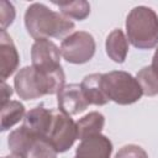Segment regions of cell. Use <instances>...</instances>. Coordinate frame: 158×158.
<instances>
[{
  "label": "cell",
  "mask_w": 158,
  "mask_h": 158,
  "mask_svg": "<svg viewBox=\"0 0 158 158\" xmlns=\"http://www.w3.org/2000/svg\"><path fill=\"white\" fill-rule=\"evenodd\" d=\"M25 26L28 35L36 41L48 40L49 37L62 38L75 27L72 20L41 2H33L26 9Z\"/></svg>",
  "instance_id": "obj_1"
},
{
  "label": "cell",
  "mask_w": 158,
  "mask_h": 158,
  "mask_svg": "<svg viewBox=\"0 0 158 158\" xmlns=\"http://www.w3.org/2000/svg\"><path fill=\"white\" fill-rule=\"evenodd\" d=\"M65 83L63 68L54 72H40L36 68L23 67L14 79L16 94L22 100H35L43 95L58 94Z\"/></svg>",
  "instance_id": "obj_2"
},
{
  "label": "cell",
  "mask_w": 158,
  "mask_h": 158,
  "mask_svg": "<svg viewBox=\"0 0 158 158\" xmlns=\"http://www.w3.org/2000/svg\"><path fill=\"white\" fill-rule=\"evenodd\" d=\"M128 42L138 49H151L158 44V16L151 7L136 6L126 17Z\"/></svg>",
  "instance_id": "obj_3"
},
{
  "label": "cell",
  "mask_w": 158,
  "mask_h": 158,
  "mask_svg": "<svg viewBox=\"0 0 158 158\" xmlns=\"http://www.w3.org/2000/svg\"><path fill=\"white\" fill-rule=\"evenodd\" d=\"M101 85L107 99L118 105L135 104L143 95L137 79L123 70H112L102 74Z\"/></svg>",
  "instance_id": "obj_4"
},
{
  "label": "cell",
  "mask_w": 158,
  "mask_h": 158,
  "mask_svg": "<svg viewBox=\"0 0 158 158\" xmlns=\"http://www.w3.org/2000/svg\"><path fill=\"white\" fill-rule=\"evenodd\" d=\"M7 144L21 158H57L58 154L48 138L33 135L22 126L9 135Z\"/></svg>",
  "instance_id": "obj_5"
},
{
  "label": "cell",
  "mask_w": 158,
  "mask_h": 158,
  "mask_svg": "<svg viewBox=\"0 0 158 158\" xmlns=\"http://www.w3.org/2000/svg\"><path fill=\"white\" fill-rule=\"evenodd\" d=\"M94 37L85 31H77L67 36L60 43L62 57L72 64H84L95 54Z\"/></svg>",
  "instance_id": "obj_6"
},
{
  "label": "cell",
  "mask_w": 158,
  "mask_h": 158,
  "mask_svg": "<svg viewBox=\"0 0 158 158\" xmlns=\"http://www.w3.org/2000/svg\"><path fill=\"white\" fill-rule=\"evenodd\" d=\"M48 139L58 153L67 152L78 139L77 122L60 110L54 111Z\"/></svg>",
  "instance_id": "obj_7"
},
{
  "label": "cell",
  "mask_w": 158,
  "mask_h": 158,
  "mask_svg": "<svg viewBox=\"0 0 158 158\" xmlns=\"http://www.w3.org/2000/svg\"><path fill=\"white\" fill-rule=\"evenodd\" d=\"M60 48L49 40H37L31 48L32 67L40 72H54L60 65Z\"/></svg>",
  "instance_id": "obj_8"
},
{
  "label": "cell",
  "mask_w": 158,
  "mask_h": 158,
  "mask_svg": "<svg viewBox=\"0 0 158 158\" xmlns=\"http://www.w3.org/2000/svg\"><path fill=\"white\" fill-rule=\"evenodd\" d=\"M58 110L62 112L73 116L78 115L86 110L89 106L88 100L85 99L81 86L79 84H68L57 94Z\"/></svg>",
  "instance_id": "obj_9"
},
{
  "label": "cell",
  "mask_w": 158,
  "mask_h": 158,
  "mask_svg": "<svg viewBox=\"0 0 158 158\" xmlns=\"http://www.w3.org/2000/svg\"><path fill=\"white\" fill-rule=\"evenodd\" d=\"M53 114L54 111L46 109L43 105H38L26 112L22 127L33 135L48 138L53 122Z\"/></svg>",
  "instance_id": "obj_10"
},
{
  "label": "cell",
  "mask_w": 158,
  "mask_h": 158,
  "mask_svg": "<svg viewBox=\"0 0 158 158\" xmlns=\"http://www.w3.org/2000/svg\"><path fill=\"white\" fill-rule=\"evenodd\" d=\"M112 153V142L99 133L88 137L80 142L75 149L74 158H110Z\"/></svg>",
  "instance_id": "obj_11"
},
{
  "label": "cell",
  "mask_w": 158,
  "mask_h": 158,
  "mask_svg": "<svg viewBox=\"0 0 158 158\" xmlns=\"http://www.w3.org/2000/svg\"><path fill=\"white\" fill-rule=\"evenodd\" d=\"M0 78L1 81H5L10 75H12L20 64L19 52L11 40V37L6 33V31H1L0 33Z\"/></svg>",
  "instance_id": "obj_12"
},
{
  "label": "cell",
  "mask_w": 158,
  "mask_h": 158,
  "mask_svg": "<svg viewBox=\"0 0 158 158\" xmlns=\"http://www.w3.org/2000/svg\"><path fill=\"white\" fill-rule=\"evenodd\" d=\"M101 77H102V74H100V73L89 74L83 79V81L80 84L83 94H84L85 99L88 100L89 105L102 106L110 101L104 93V89L101 85Z\"/></svg>",
  "instance_id": "obj_13"
},
{
  "label": "cell",
  "mask_w": 158,
  "mask_h": 158,
  "mask_svg": "<svg viewBox=\"0 0 158 158\" xmlns=\"http://www.w3.org/2000/svg\"><path fill=\"white\" fill-rule=\"evenodd\" d=\"M106 54L115 63H123L128 53V40L122 30L116 28L109 33L105 42Z\"/></svg>",
  "instance_id": "obj_14"
},
{
  "label": "cell",
  "mask_w": 158,
  "mask_h": 158,
  "mask_svg": "<svg viewBox=\"0 0 158 158\" xmlns=\"http://www.w3.org/2000/svg\"><path fill=\"white\" fill-rule=\"evenodd\" d=\"M105 126V117L98 111H93L83 116L77 121L78 128V139L83 141L88 137L101 133Z\"/></svg>",
  "instance_id": "obj_15"
},
{
  "label": "cell",
  "mask_w": 158,
  "mask_h": 158,
  "mask_svg": "<svg viewBox=\"0 0 158 158\" xmlns=\"http://www.w3.org/2000/svg\"><path fill=\"white\" fill-rule=\"evenodd\" d=\"M25 106L20 101L10 100L6 104L1 105V122H0V130L7 131L16 123H19L21 120L25 118Z\"/></svg>",
  "instance_id": "obj_16"
},
{
  "label": "cell",
  "mask_w": 158,
  "mask_h": 158,
  "mask_svg": "<svg viewBox=\"0 0 158 158\" xmlns=\"http://www.w3.org/2000/svg\"><path fill=\"white\" fill-rule=\"evenodd\" d=\"M60 10V14L67 19H74L78 21L85 20L90 14V4L85 0L75 1H64V2H53Z\"/></svg>",
  "instance_id": "obj_17"
},
{
  "label": "cell",
  "mask_w": 158,
  "mask_h": 158,
  "mask_svg": "<svg viewBox=\"0 0 158 158\" xmlns=\"http://www.w3.org/2000/svg\"><path fill=\"white\" fill-rule=\"evenodd\" d=\"M136 79L142 89L143 95L156 96L158 95V74L149 67H143L138 70Z\"/></svg>",
  "instance_id": "obj_18"
},
{
  "label": "cell",
  "mask_w": 158,
  "mask_h": 158,
  "mask_svg": "<svg viewBox=\"0 0 158 158\" xmlns=\"http://www.w3.org/2000/svg\"><path fill=\"white\" fill-rule=\"evenodd\" d=\"M16 16L15 7L11 2L6 0L0 1V22H1V31H6L7 26H10Z\"/></svg>",
  "instance_id": "obj_19"
},
{
  "label": "cell",
  "mask_w": 158,
  "mask_h": 158,
  "mask_svg": "<svg viewBox=\"0 0 158 158\" xmlns=\"http://www.w3.org/2000/svg\"><path fill=\"white\" fill-rule=\"evenodd\" d=\"M115 158H148L147 152L137 144H127L118 149Z\"/></svg>",
  "instance_id": "obj_20"
},
{
  "label": "cell",
  "mask_w": 158,
  "mask_h": 158,
  "mask_svg": "<svg viewBox=\"0 0 158 158\" xmlns=\"http://www.w3.org/2000/svg\"><path fill=\"white\" fill-rule=\"evenodd\" d=\"M1 91H2V98H1V105L6 104L7 101H10V98L12 95V89L5 83L1 81Z\"/></svg>",
  "instance_id": "obj_21"
},
{
  "label": "cell",
  "mask_w": 158,
  "mask_h": 158,
  "mask_svg": "<svg viewBox=\"0 0 158 158\" xmlns=\"http://www.w3.org/2000/svg\"><path fill=\"white\" fill-rule=\"evenodd\" d=\"M151 68L158 74V47H157V49L154 51V54H153V58H152Z\"/></svg>",
  "instance_id": "obj_22"
},
{
  "label": "cell",
  "mask_w": 158,
  "mask_h": 158,
  "mask_svg": "<svg viewBox=\"0 0 158 158\" xmlns=\"http://www.w3.org/2000/svg\"><path fill=\"white\" fill-rule=\"evenodd\" d=\"M4 158H21L20 156H17V154H15V153H11L10 156H5Z\"/></svg>",
  "instance_id": "obj_23"
}]
</instances>
